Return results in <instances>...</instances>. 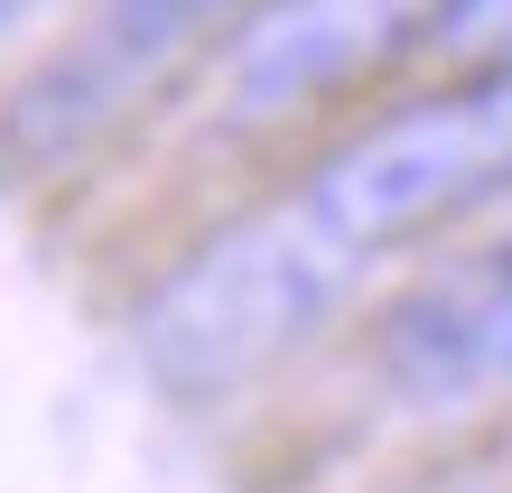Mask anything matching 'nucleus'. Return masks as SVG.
<instances>
[{
	"mask_svg": "<svg viewBox=\"0 0 512 493\" xmlns=\"http://www.w3.org/2000/svg\"><path fill=\"white\" fill-rule=\"evenodd\" d=\"M391 373L429 410L512 400V261L447 270L391 307Z\"/></svg>",
	"mask_w": 512,
	"mask_h": 493,
	"instance_id": "nucleus-5",
	"label": "nucleus"
},
{
	"mask_svg": "<svg viewBox=\"0 0 512 493\" xmlns=\"http://www.w3.org/2000/svg\"><path fill=\"white\" fill-rule=\"evenodd\" d=\"M429 38L457 66H512V0H438Z\"/></svg>",
	"mask_w": 512,
	"mask_h": 493,
	"instance_id": "nucleus-6",
	"label": "nucleus"
},
{
	"mask_svg": "<svg viewBox=\"0 0 512 493\" xmlns=\"http://www.w3.org/2000/svg\"><path fill=\"white\" fill-rule=\"evenodd\" d=\"M215 19H233V0H103L94 28L10 103V121H0L10 159L19 168H56L66 149L103 140Z\"/></svg>",
	"mask_w": 512,
	"mask_h": 493,
	"instance_id": "nucleus-3",
	"label": "nucleus"
},
{
	"mask_svg": "<svg viewBox=\"0 0 512 493\" xmlns=\"http://www.w3.org/2000/svg\"><path fill=\"white\" fill-rule=\"evenodd\" d=\"M28 10H38V0H0V38H10V28H19Z\"/></svg>",
	"mask_w": 512,
	"mask_h": 493,
	"instance_id": "nucleus-7",
	"label": "nucleus"
},
{
	"mask_svg": "<svg viewBox=\"0 0 512 493\" xmlns=\"http://www.w3.org/2000/svg\"><path fill=\"white\" fill-rule=\"evenodd\" d=\"M503 224H512V187H503Z\"/></svg>",
	"mask_w": 512,
	"mask_h": 493,
	"instance_id": "nucleus-8",
	"label": "nucleus"
},
{
	"mask_svg": "<svg viewBox=\"0 0 512 493\" xmlns=\"http://www.w3.org/2000/svg\"><path fill=\"white\" fill-rule=\"evenodd\" d=\"M354 261L364 252H345L308 205H270L252 224L215 233L187 270H168L149 289L140 363L187 400L252 382L336 317V298L354 289Z\"/></svg>",
	"mask_w": 512,
	"mask_h": 493,
	"instance_id": "nucleus-1",
	"label": "nucleus"
},
{
	"mask_svg": "<svg viewBox=\"0 0 512 493\" xmlns=\"http://www.w3.org/2000/svg\"><path fill=\"white\" fill-rule=\"evenodd\" d=\"M494 187H512V66H466V84L364 121L308 177L298 205L345 252H382V242H410L447 214H466Z\"/></svg>",
	"mask_w": 512,
	"mask_h": 493,
	"instance_id": "nucleus-2",
	"label": "nucleus"
},
{
	"mask_svg": "<svg viewBox=\"0 0 512 493\" xmlns=\"http://www.w3.org/2000/svg\"><path fill=\"white\" fill-rule=\"evenodd\" d=\"M429 10L438 0H252L224 47V94L243 121L326 103L391 66L410 38H429Z\"/></svg>",
	"mask_w": 512,
	"mask_h": 493,
	"instance_id": "nucleus-4",
	"label": "nucleus"
}]
</instances>
